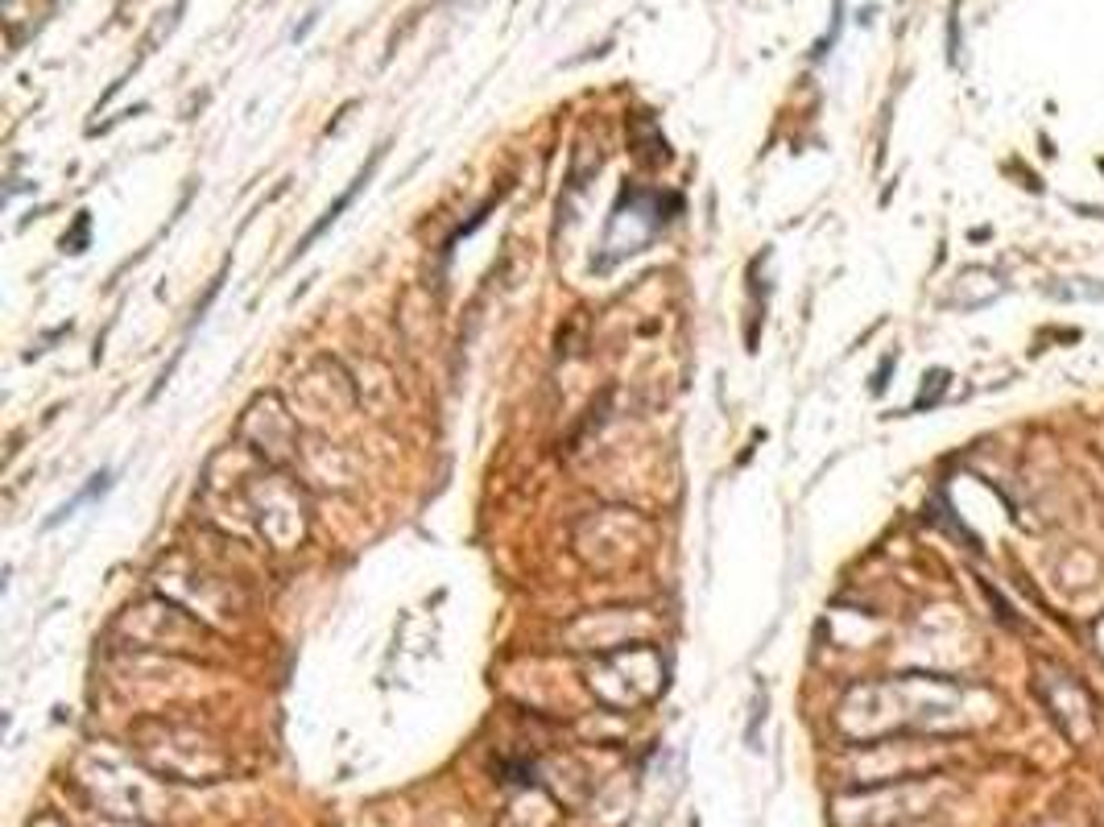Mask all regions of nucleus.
I'll return each mask as SVG.
<instances>
[{"label": "nucleus", "mask_w": 1104, "mask_h": 827, "mask_svg": "<svg viewBox=\"0 0 1104 827\" xmlns=\"http://www.w3.org/2000/svg\"><path fill=\"white\" fill-rule=\"evenodd\" d=\"M377 162H381V149L373 153V166H377ZM373 166H368V170H364V174H360V178L352 182V187H348V191H344L340 199H335V203L327 207V216H323V220H319V224H315L311 232H306V236H302V244H298V257H302L306 249H311V244H315V240H319V236H323V232H327V228H331L335 220H340V211H344V207H348V203L356 199V191H360V187H364V182H368V174H373Z\"/></svg>", "instance_id": "f257e3e1"}, {"label": "nucleus", "mask_w": 1104, "mask_h": 827, "mask_svg": "<svg viewBox=\"0 0 1104 827\" xmlns=\"http://www.w3.org/2000/svg\"><path fill=\"white\" fill-rule=\"evenodd\" d=\"M108 484H112V472H100V476H91V484L83 488V493H79V497H75L71 505H63V509H58V513L50 517V522H46V526H58V522H63V517H71V513H75V509H79L83 501H91V497H100V493H108Z\"/></svg>", "instance_id": "f03ea898"}, {"label": "nucleus", "mask_w": 1104, "mask_h": 827, "mask_svg": "<svg viewBox=\"0 0 1104 827\" xmlns=\"http://www.w3.org/2000/svg\"><path fill=\"white\" fill-rule=\"evenodd\" d=\"M1051 294H1055V298H1067V302H1071V298H1092V302H1096V298H1104V286H1096V282H1088V278H1071L1067 286H1051Z\"/></svg>", "instance_id": "7ed1b4c3"}]
</instances>
